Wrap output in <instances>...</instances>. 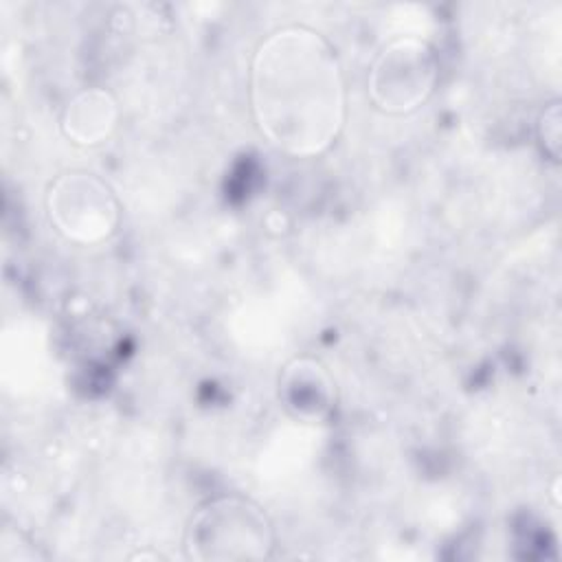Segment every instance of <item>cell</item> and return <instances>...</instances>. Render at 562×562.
Returning <instances> with one entry per match:
<instances>
[{"label":"cell","instance_id":"cell-5","mask_svg":"<svg viewBox=\"0 0 562 562\" xmlns=\"http://www.w3.org/2000/svg\"><path fill=\"white\" fill-rule=\"evenodd\" d=\"M64 132L79 145L105 140L116 125V103L105 90H83L77 94L61 119Z\"/></svg>","mask_w":562,"mask_h":562},{"label":"cell","instance_id":"cell-1","mask_svg":"<svg viewBox=\"0 0 562 562\" xmlns=\"http://www.w3.org/2000/svg\"><path fill=\"white\" fill-rule=\"evenodd\" d=\"M250 97L263 136L292 156L325 151L345 121L338 57L312 29H281L261 42Z\"/></svg>","mask_w":562,"mask_h":562},{"label":"cell","instance_id":"cell-4","mask_svg":"<svg viewBox=\"0 0 562 562\" xmlns=\"http://www.w3.org/2000/svg\"><path fill=\"white\" fill-rule=\"evenodd\" d=\"M55 228L79 244H94L110 237L119 224V204L110 187L86 171L57 178L46 198Z\"/></svg>","mask_w":562,"mask_h":562},{"label":"cell","instance_id":"cell-3","mask_svg":"<svg viewBox=\"0 0 562 562\" xmlns=\"http://www.w3.org/2000/svg\"><path fill=\"white\" fill-rule=\"evenodd\" d=\"M437 83V57L417 37L391 42L375 59L369 88L378 108L389 114H406L426 103Z\"/></svg>","mask_w":562,"mask_h":562},{"label":"cell","instance_id":"cell-2","mask_svg":"<svg viewBox=\"0 0 562 562\" xmlns=\"http://www.w3.org/2000/svg\"><path fill=\"white\" fill-rule=\"evenodd\" d=\"M189 542L200 558H263L272 542L266 514L248 501L222 498L202 507L191 520Z\"/></svg>","mask_w":562,"mask_h":562}]
</instances>
